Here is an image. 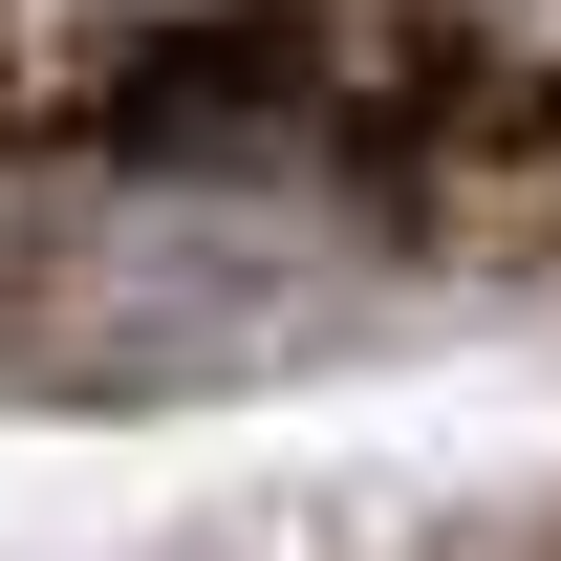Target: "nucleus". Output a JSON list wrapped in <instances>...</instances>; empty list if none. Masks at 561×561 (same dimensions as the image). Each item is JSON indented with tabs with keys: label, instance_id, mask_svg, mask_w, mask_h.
Returning <instances> with one entry per match:
<instances>
[]
</instances>
